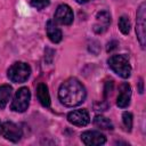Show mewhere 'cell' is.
<instances>
[{
	"label": "cell",
	"instance_id": "ac0fdd59",
	"mask_svg": "<svg viewBox=\"0 0 146 146\" xmlns=\"http://www.w3.org/2000/svg\"><path fill=\"white\" fill-rule=\"evenodd\" d=\"M27 1L32 7L36 9H43L47 6H49V0H27Z\"/></svg>",
	"mask_w": 146,
	"mask_h": 146
},
{
	"label": "cell",
	"instance_id": "6da1fadb",
	"mask_svg": "<svg viewBox=\"0 0 146 146\" xmlns=\"http://www.w3.org/2000/svg\"><path fill=\"white\" fill-rule=\"evenodd\" d=\"M58 98L60 103L67 107L78 106L86 99V89L78 79L71 78L60 84Z\"/></svg>",
	"mask_w": 146,
	"mask_h": 146
},
{
	"label": "cell",
	"instance_id": "7c38bea8",
	"mask_svg": "<svg viewBox=\"0 0 146 146\" xmlns=\"http://www.w3.org/2000/svg\"><path fill=\"white\" fill-rule=\"evenodd\" d=\"M46 30H47V35L50 39V41H52L54 43H58L62 41L63 34L62 31L55 25V23L52 21H48L46 24Z\"/></svg>",
	"mask_w": 146,
	"mask_h": 146
},
{
	"label": "cell",
	"instance_id": "8fae6325",
	"mask_svg": "<svg viewBox=\"0 0 146 146\" xmlns=\"http://www.w3.org/2000/svg\"><path fill=\"white\" fill-rule=\"evenodd\" d=\"M130 98H131V87L127 82H124L120 86V92L117 96L116 105L121 108H124L130 104Z\"/></svg>",
	"mask_w": 146,
	"mask_h": 146
},
{
	"label": "cell",
	"instance_id": "3957f363",
	"mask_svg": "<svg viewBox=\"0 0 146 146\" xmlns=\"http://www.w3.org/2000/svg\"><path fill=\"white\" fill-rule=\"evenodd\" d=\"M31 74V67L26 63L17 62L13 64L8 70V78L10 81L15 83H23L25 82Z\"/></svg>",
	"mask_w": 146,
	"mask_h": 146
},
{
	"label": "cell",
	"instance_id": "e0dca14e",
	"mask_svg": "<svg viewBox=\"0 0 146 146\" xmlns=\"http://www.w3.org/2000/svg\"><path fill=\"white\" fill-rule=\"evenodd\" d=\"M122 119H123V124L125 127V130L131 131V129H132V114L130 112H124L122 115Z\"/></svg>",
	"mask_w": 146,
	"mask_h": 146
},
{
	"label": "cell",
	"instance_id": "8992f818",
	"mask_svg": "<svg viewBox=\"0 0 146 146\" xmlns=\"http://www.w3.org/2000/svg\"><path fill=\"white\" fill-rule=\"evenodd\" d=\"M1 133L3 135V137L6 139H8L13 143H16L22 137V129L14 122L7 121L1 127Z\"/></svg>",
	"mask_w": 146,
	"mask_h": 146
},
{
	"label": "cell",
	"instance_id": "2e32d148",
	"mask_svg": "<svg viewBox=\"0 0 146 146\" xmlns=\"http://www.w3.org/2000/svg\"><path fill=\"white\" fill-rule=\"evenodd\" d=\"M119 29L123 34H128L130 31V21L127 16H121L119 18Z\"/></svg>",
	"mask_w": 146,
	"mask_h": 146
},
{
	"label": "cell",
	"instance_id": "30bf717a",
	"mask_svg": "<svg viewBox=\"0 0 146 146\" xmlns=\"http://www.w3.org/2000/svg\"><path fill=\"white\" fill-rule=\"evenodd\" d=\"M81 140L84 145H103L106 141V137L98 131H86L81 135Z\"/></svg>",
	"mask_w": 146,
	"mask_h": 146
},
{
	"label": "cell",
	"instance_id": "ffe728a7",
	"mask_svg": "<svg viewBox=\"0 0 146 146\" xmlns=\"http://www.w3.org/2000/svg\"><path fill=\"white\" fill-rule=\"evenodd\" d=\"M117 46H119V43H117V41H115V40L108 42V43H107V51H112L113 49L117 48Z\"/></svg>",
	"mask_w": 146,
	"mask_h": 146
},
{
	"label": "cell",
	"instance_id": "44dd1931",
	"mask_svg": "<svg viewBox=\"0 0 146 146\" xmlns=\"http://www.w3.org/2000/svg\"><path fill=\"white\" fill-rule=\"evenodd\" d=\"M139 86H140V88H139V92L141 94V92L144 91V89H143V80H141V79L139 80Z\"/></svg>",
	"mask_w": 146,
	"mask_h": 146
},
{
	"label": "cell",
	"instance_id": "7402d4cb",
	"mask_svg": "<svg viewBox=\"0 0 146 146\" xmlns=\"http://www.w3.org/2000/svg\"><path fill=\"white\" fill-rule=\"evenodd\" d=\"M78 3H86V2H88V1H90V0H75Z\"/></svg>",
	"mask_w": 146,
	"mask_h": 146
},
{
	"label": "cell",
	"instance_id": "277c9868",
	"mask_svg": "<svg viewBox=\"0 0 146 146\" xmlns=\"http://www.w3.org/2000/svg\"><path fill=\"white\" fill-rule=\"evenodd\" d=\"M30 99H31V92L29 90V88L23 87L21 89H18L14 96V99L11 102L10 108L15 112H25L29 107L30 104Z\"/></svg>",
	"mask_w": 146,
	"mask_h": 146
},
{
	"label": "cell",
	"instance_id": "9a60e30c",
	"mask_svg": "<svg viewBox=\"0 0 146 146\" xmlns=\"http://www.w3.org/2000/svg\"><path fill=\"white\" fill-rule=\"evenodd\" d=\"M94 124H95L97 128L104 129V130H112V129H113L112 122H111L107 117H105V116H103V115H96L95 119H94Z\"/></svg>",
	"mask_w": 146,
	"mask_h": 146
},
{
	"label": "cell",
	"instance_id": "4fadbf2b",
	"mask_svg": "<svg viewBox=\"0 0 146 146\" xmlns=\"http://www.w3.org/2000/svg\"><path fill=\"white\" fill-rule=\"evenodd\" d=\"M36 97L42 106L49 107L50 106V96L48 91V87L44 83H39L36 87Z\"/></svg>",
	"mask_w": 146,
	"mask_h": 146
},
{
	"label": "cell",
	"instance_id": "9c48e42d",
	"mask_svg": "<svg viewBox=\"0 0 146 146\" xmlns=\"http://www.w3.org/2000/svg\"><path fill=\"white\" fill-rule=\"evenodd\" d=\"M111 24V15L108 11L103 10L96 15V23L94 24V31L98 34L104 33Z\"/></svg>",
	"mask_w": 146,
	"mask_h": 146
},
{
	"label": "cell",
	"instance_id": "7a4b0ae2",
	"mask_svg": "<svg viewBox=\"0 0 146 146\" xmlns=\"http://www.w3.org/2000/svg\"><path fill=\"white\" fill-rule=\"evenodd\" d=\"M108 66L114 73L120 75L123 79H127L131 74V66L129 58L125 55H113L107 60Z\"/></svg>",
	"mask_w": 146,
	"mask_h": 146
},
{
	"label": "cell",
	"instance_id": "52a82bcc",
	"mask_svg": "<svg viewBox=\"0 0 146 146\" xmlns=\"http://www.w3.org/2000/svg\"><path fill=\"white\" fill-rule=\"evenodd\" d=\"M73 11L70 6L67 5H60L57 7L56 13H55V19L59 24L63 25H70L73 22Z\"/></svg>",
	"mask_w": 146,
	"mask_h": 146
},
{
	"label": "cell",
	"instance_id": "d6986e66",
	"mask_svg": "<svg viewBox=\"0 0 146 146\" xmlns=\"http://www.w3.org/2000/svg\"><path fill=\"white\" fill-rule=\"evenodd\" d=\"M112 88H113V81H107L106 84H105V89H104V91H105V92H104L105 97L108 95V92H111Z\"/></svg>",
	"mask_w": 146,
	"mask_h": 146
},
{
	"label": "cell",
	"instance_id": "5bb4252c",
	"mask_svg": "<svg viewBox=\"0 0 146 146\" xmlns=\"http://www.w3.org/2000/svg\"><path fill=\"white\" fill-rule=\"evenodd\" d=\"M11 96V87L9 84L0 86V108H3Z\"/></svg>",
	"mask_w": 146,
	"mask_h": 146
},
{
	"label": "cell",
	"instance_id": "603a6c76",
	"mask_svg": "<svg viewBox=\"0 0 146 146\" xmlns=\"http://www.w3.org/2000/svg\"><path fill=\"white\" fill-rule=\"evenodd\" d=\"M1 127H2V124L0 123V133H1Z\"/></svg>",
	"mask_w": 146,
	"mask_h": 146
},
{
	"label": "cell",
	"instance_id": "ba28073f",
	"mask_svg": "<svg viewBox=\"0 0 146 146\" xmlns=\"http://www.w3.org/2000/svg\"><path fill=\"white\" fill-rule=\"evenodd\" d=\"M67 120L70 123L78 125V127H84L89 123L90 117H89V113L87 110H75L68 113L67 115Z\"/></svg>",
	"mask_w": 146,
	"mask_h": 146
},
{
	"label": "cell",
	"instance_id": "5b68a950",
	"mask_svg": "<svg viewBox=\"0 0 146 146\" xmlns=\"http://www.w3.org/2000/svg\"><path fill=\"white\" fill-rule=\"evenodd\" d=\"M145 18H146V6L143 2L138 10H137V24H136V33L138 36V41L141 46V48H145V39H146V33H145V27H146V23H145Z\"/></svg>",
	"mask_w": 146,
	"mask_h": 146
}]
</instances>
